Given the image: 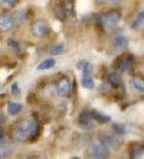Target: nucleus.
<instances>
[{"mask_svg":"<svg viewBox=\"0 0 144 159\" xmlns=\"http://www.w3.org/2000/svg\"><path fill=\"white\" fill-rule=\"evenodd\" d=\"M39 132V125L35 120H23L18 122L13 129V136L16 140L23 141L30 136H35Z\"/></svg>","mask_w":144,"mask_h":159,"instance_id":"nucleus-1","label":"nucleus"},{"mask_svg":"<svg viewBox=\"0 0 144 159\" xmlns=\"http://www.w3.org/2000/svg\"><path fill=\"white\" fill-rule=\"evenodd\" d=\"M109 154V147L102 141H94L89 145L87 156L89 158H107Z\"/></svg>","mask_w":144,"mask_h":159,"instance_id":"nucleus-2","label":"nucleus"},{"mask_svg":"<svg viewBox=\"0 0 144 159\" xmlns=\"http://www.w3.org/2000/svg\"><path fill=\"white\" fill-rule=\"evenodd\" d=\"M31 34L36 37H43L49 34V25L46 20H37L31 25Z\"/></svg>","mask_w":144,"mask_h":159,"instance_id":"nucleus-3","label":"nucleus"},{"mask_svg":"<svg viewBox=\"0 0 144 159\" xmlns=\"http://www.w3.org/2000/svg\"><path fill=\"white\" fill-rule=\"evenodd\" d=\"M120 15L119 11H115V10H113V11H109V12H107L103 17V25L104 26H108V28H112V26H115L118 22L120 20Z\"/></svg>","mask_w":144,"mask_h":159,"instance_id":"nucleus-4","label":"nucleus"},{"mask_svg":"<svg viewBox=\"0 0 144 159\" xmlns=\"http://www.w3.org/2000/svg\"><path fill=\"white\" fill-rule=\"evenodd\" d=\"M93 121V116H91V112L89 111H82L79 115V125L83 129H93L94 125L91 123Z\"/></svg>","mask_w":144,"mask_h":159,"instance_id":"nucleus-5","label":"nucleus"},{"mask_svg":"<svg viewBox=\"0 0 144 159\" xmlns=\"http://www.w3.org/2000/svg\"><path fill=\"white\" fill-rule=\"evenodd\" d=\"M15 25L13 17L10 15H2L0 16V31H8Z\"/></svg>","mask_w":144,"mask_h":159,"instance_id":"nucleus-6","label":"nucleus"},{"mask_svg":"<svg viewBox=\"0 0 144 159\" xmlns=\"http://www.w3.org/2000/svg\"><path fill=\"white\" fill-rule=\"evenodd\" d=\"M100 140H102L109 148H117L118 146H119L120 143H121V140H120V138L118 136H114V135H109V134H106V135L101 136V139Z\"/></svg>","mask_w":144,"mask_h":159,"instance_id":"nucleus-7","label":"nucleus"},{"mask_svg":"<svg viewBox=\"0 0 144 159\" xmlns=\"http://www.w3.org/2000/svg\"><path fill=\"white\" fill-rule=\"evenodd\" d=\"M70 92V83L69 80L63 79L60 80L56 85V93L60 96V97H66Z\"/></svg>","mask_w":144,"mask_h":159,"instance_id":"nucleus-8","label":"nucleus"},{"mask_svg":"<svg viewBox=\"0 0 144 159\" xmlns=\"http://www.w3.org/2000/svg\"><path fill=\"white\" fill-rule=\"evenodd\" d=\"M13 22H15V25L17 26H22L24 24L28 22V17H26V13H25V11L24 10H18L16 11L13 15Z\"/></svg>","mask_w":144,"mask_h":159,"instance_id":"nucleus-9","label":"nucleus"},{"mask_svg":"<svg viewBox=\"0 0 144 159\" xmlns=\"http://www.w3.org/2000/svg\"><path fill=\"white\" fill-rule=\"evenodd\" d=\"M23 105L18 102H10L7 104V114L10 116H16L17 114L22 111Z\"/></svg>","mask_w":144,"mask_h":159,"instance_id":"nucleus-10","label":"nucleus"},{"mask_svg":"<svg viewBox=\"0 0 144 159\" xmlns=\"http://www.w3.org/2000/svg\"><path fill=\"white\" fill-rule=\"evenodd\" d=\"M131 28L135 29V30H141L144 28V11L143 12H139L137 18L133 20V23L131 24Z\"/></svg>","mask_w":144,"mask_h":159,"instance_id":"nucleus-11","label":"nucleus"},{"mask_svg":"<svg viewBox=\"0 0 144 159\" xmlns=\"http://www.w3.org/2000/svg\"><path fill=\"white\" fill-rule=\"evenodd\" d=\"M114 46L118 50H124L126 46H127V39L124 37L122 35H118L115 39H114Z\"/></svg>","mask_w":144,"mask_h":159,"instance_id":"nucleus-12","label":"nucleus"},{"mask_svg":"<svg viewBox=\"0 0 144 159\" xmlns=\"http://www.w3.org/2000/svg\"><path fill=\"white\" fill-rule=\"evenodd\" d=\"M78 70L83 72V75H91V72H93V66L89 64L88 61H80L79 64L77 65Z\"/></svg>","mask_w":144,"mask_h":159,"instance_id":"nucleus-13","label":"nucleus"},{"mask_svg":"<svg viewBox=\"0 0 144 159\" xmlns=\"http://www.w3.org/2000/svg\"><path fill=\"white\" fill-rule=\"evenodd\" d=\"M131 66V60L128 57H122L118 60V64H117V68L120 72H126Z\"/></svg>","mask_w":144,"mask_h":159,"instance_id":"nucleus-14","label":"nucleus"},{"mask_svg":"<svg viewBox=\"0 0 144 159\" xmlns=\"http://www.w3.org/2000/svg\"><path fill=\"white\" fill-rule=\"evenodd\" d=\"M54 66H55V60L54 59H47L37 66V71H46V70H49Z\"/></svg>","mask_w":144,"mask_h":159,"instance_id":"nucleus-15","label":"nucleus"},{"mask_svg":"<svg viewBox=\"0 0 144 159\" xmlns=\"http://www.w3.org/2000/svg\"><path fill=\"white\" fill-rule=\"evenodd\" d=\"M91 116H93V119L96 120V121L100 122V123H107V122L111 121V117H109V116L103 115V114H100V112L95 111V110L91 111Z\"/></svg>","mask_w":144,"mask_h":159,"instance_id":"nucleus-16","label":"nucleus"},{"mask_svg":"<svg viewBox=\"0 0 144 159\" xmlns=\"http://www.w3.org/2000/svg\"><path fill=\"white\" fill-rule=\"evenodd\" d=\"M107 81L112 85V86H119L120 85V77L117 74V73H114V72H112V73H108V75H107Z\"/></svg>","mask_w":144,"mask_h":159,"instance_id":"nucleus-17","label":"nucleus"},{"mask_svg":"<svg viewBox=\"0 0 144 159\" xmlns=\"http://www.w3.org/2000/svg\"><path fill=\"white\" fill-rule=\"evenodd\" d=\"M64 49H65L64 43H56V44H54L53 47L49 49V53L52 55H60V54L64 53Z\"/></svg>","mask_w":144,"mask_h":159,"instance_id":"nucleus-18","label":"nucleus"},{"mask_svg":"<svg viewBox=\"0 0 144 159\" xmlns=\"http://www.w3.org/2000/svg\"><path fill=\"white\" fill-rule=\"evenodd\" d=\"M82 85H83V88L85 89H94L95 83H94V80L91 78V75H83V78H82Z\"/></svg>","mask_w":144,"mask_h":159,"instance_id":"nucleus-19","label":"nucleus"},{"mask_svg":"<svg viewBox=\"0 0 144 159\" xmlns=\"http://www.w3.org/2000/svg\"><path fill=\"white\" fill-rule=\"evenodd\" d=\"M11 152H12V146L10 143H2L0 146V159L5 158Z\"/></svg>","mask_w":144,"mask_h":159,"instance_id":"nucleus-20","label":"nucleus"},{"mask_svg":"<svg viewBox=\"0 0 144 159\" xmlns=\"http://www.w3.org/2000/svg\"><path fill=\"white\" fill-rule=\"evenodd\" d=\"M113 130L118 134V135H124L126 133V127L124 125H120V123H114L112 126Z\"/></svg>","mask_w":144,"mask_h":159,"instance_id":"nucleus-21","label":"nucleus"},{"mask_svg":"<svg viewBox=\"0 0 144 159\" xmlns=\"http://www.w3.org/2000/svg\"><path fill=\"white\" fill-rule=\"evenodd\" d=\"M132 85L133 88L138 90V91H144V81L139 78H133L132 79Z\"/></svg>","mask_w":144,"mask_h":159,"instance_id":"nucleus-22","label":"nucleus"},{"mask_svg":"<svg viewBox=\"0 0 144 159\" xmlns=\"http://www.w3.org/2000/svg\"><path fill=\"white\" fill-rule=\"evenodd\" d=\"M17 4V0H0V6L4 8H12Z\"/></svg>","mask_w":144,"mask_h":159,"instance_id":"nucleus-23","label":"nucleus"},{"mask_svg":"<svg viewBox=\"0 0 144 159\" xmlns=\"http://www.w3.org/2000/svg\"><path fill=\"white\" fill-rule=\"evenodd\" d=\"M143 152H144V148L142 146H135V147L132 148L131 156H132V158H139V157L143 154Z\"/></svg>","mask_w":144,"mask_h":159,"instance_id":"nucleus-24","label":"nucleus"},{"mask_svg":"<svg viewBox=\"0 0 144 159\" xmlns=\"http://www.w3.org/2000/svg\"><path fill=\"white\" fill-rule=\"evenodd\" d=\"M7 44L11 48H12V49H13L15 52H17V53H18V52L21 50V47H19V44H18V42H17V41L11 40V39H10V40H7Z\"/></svg>","mask_w":144,"mask_h":159,"instance_id":"nucleus-25","label":"nucleus"},{"mask_svg":"<svg viewBox=\"0 0 144 159\" xmlns=\"http://www.w3.org/2000/svg\"><path fill=\"white\" fill-rule=\"evenodd\" d=\"M11 92H12L13 96H19L21 91H19V88H18V84H17V83L12 84V86H11Z\"/></svg>","mask_w":144,"mask_h":159,"instance_id":"nucleus-26","label":"nucleus"},{"mask_svg":"<svg viewBox=\"0 0 144 159\" xmlns=\"http://www.w3.org/2000/svg\"><path fill=\"white\" fill-rule=\"evenodd\" d=\"M4 140V130H2V128H0V141H2Z\"/></svg>","mask_w":144,"mask_h":159,"instance_id":"nucleus-27","label":"nucleus"},{"mask_svg":"<svg viewBox=\"0 0 144 159\" xmlns=\"http://www.w3.org/2000/svg\"><path fill=\"white\" fill-rule=\"evenodd\" d=\"M122 0H112V2L114 4V5H118V4H120Z\"/></svg>","mask_w":144,"mask_h":159,"instance_id":"nucleus-28","label":"nucleus"},{"mask_svg":"<svg viewBox=\"0 0 144 159\" xmlns=\"http://www.w3.org/2000/svg\"><path fill=\"white\" fill-rule=\"evenodd\" d=\"M108 0H97V2H100V4H104V2H107Z\"/></svg>","mask_w":144,"mask_h":159,"instance_id":"nucleus-29","label":"nucleus"}]
</instances>
